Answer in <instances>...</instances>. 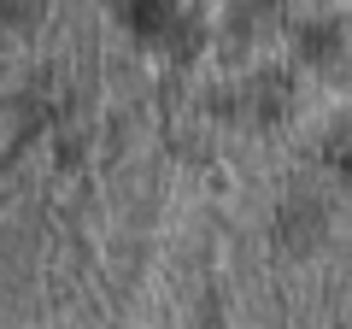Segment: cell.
I'll return each instance as SVG.
<instances>
[{
    "label": "cell",
    "mask_w": 352,
    "mask_h": 329,
    "mask_svg": "<svg viewBox=\"0 0 352 329\" xmlns=\"http://www.w3.org/2000/svg\"><path fill=\"white\" fill-rule=\"evenodd\" d=\"M329 235V206L323 200H288L282 206V217H276V241L288 247V253H311L317 241Z\"/></svg>",
    "instance_id": "6da1fadb"
},
{
    "label": "cell",
    "mask_w": 352,
    "mask_h": 329,
    "mask_svg": "<svg viewBox=\"0 0 352 329\" xmlns=\"http://www.w3.org/2000/svg\"><path fill=\"white\" fill-rule=\"evenodd\" d=\"M47 0H0V30H36Z\"/></svg>",
    "instance_id": "5b68a950"
},
{
    "label": "cell",
    "mask_w": 352,
    "mask_h": 329,
    "mask_svg": "<svg viewBox=\"0 0 352 329\" xmlns=\"http://www.w3.org/2000/svg\"><path fill=\"white\" fill-rule=\"evenodd\" d=\"M335 53H340V24H311V30H300V59L329 65Z\"/></svg>",
    "instance_id": "277c9868"
},
{
    "label": "cell",
    "mask_w": 352,
    "mask_h": 329,
    "mask_svg": "<svg viewBox=\"0 0 352 329\" xmlns=\"http://www.w3.org/2000/svg\"><path fill=\"white\" fill-rule=\"evenodd\" d=\"M323 153H329V164H340V171H352V118H340V124L329 129Z\"/></svg>",
    "instance_id": "8992f818"
},
{
    "label": "cell",
    "mask_w": 352,
    "mask_h": 329,
    "mask_svg": "<svg viewBox=\"0 0 352 329\" xmlns=\"http://www.w3.org/2000/svg\"><path fill=\"white\" fill-rule=\"evenodd\" d=\"M124 18L129 30H135L141 41H170V30L182 24V12H176V0H124Z\"/></svg>",
    "instance_id": "3957f363"
},
{
    "label": "cell",
    "mask_w": 352,
    "mask_h": 329,
    "mask_svg": "<svg viewBox=\"0 0 352 329\" xmlns=\"http://www.w3.org/2000/svg\"><path fill=\"white\" fill-rule=\"evenodd\" d=\"M235 106L252 112V118H282V106H288V76H282V71L247 76V89H235Z\"/></svg>",
    "instance_id": "7a4b0ae2"
}]
</instances>
